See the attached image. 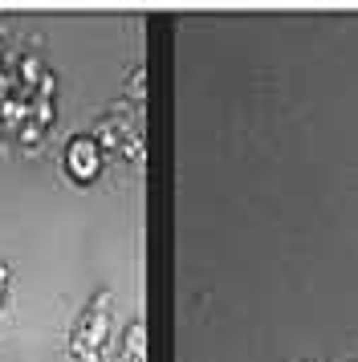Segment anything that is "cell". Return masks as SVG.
Instances as JSON below:
<instances>
[{"label": "cell", "mask_w": 358, "mask_h": 362, "mask_svg": "<svg viewBox=\"0 0 358 362\" xmlns=\"http://www.w3.org/2000/svg\"><path fill=\"white\" fill-rule=\"evenodd\" d=\"M106 329H110V297L98 293L90 301V310L78 317L74 326V354L81 362H94L102 354V342H106Z\"/></svg>", "instance_id": "obj_1"}, {"label": "cell", "mask_w": 358, "mask_h": 362, "mask_svg": "<svg viewBox=\"0 0 358 362\" xmlns=\"http://www.w3.org/2000/svg\"><path fill=\"white\" fill-rule=\"evenodd\" d=\"M65 171L78 183H94L98 171H102V151L90 134H78L69 147H65Z\"/></svg>", "instance_id": "obj_2"}, {"label": "cell", "mask_w": 358, "mask_h": 362, "mask_svg": "<svg viewBox=\"0 0 358 362\" xmlns=\"http://www.w3.org/2000/svg\"><path fill=\"white\" fill-rule=\"evenodd\" d=\"M0 118H4V127H25L29 122V102H21V98H8V102H0Z\"/></svg>", "instance_id": "obj_3"}, {"label": "cell", "mask_w": 358, "mask_h": 362, "mask_svg": "<svg viewBox=\"0 0 358 362\" xmlns=\"http://www.w3.org/2000/svg\"><path fill=\"white\" fill-rule=\"evenodd\" d=\"M53 118H57V106H53L49 98H37L29 106V122H37L41 131H45V127H53Z\"/></svg>", "instance_id": "obj_4"}, {"label": "cell", "mask_w": 358, "mask_h": 362, "mask_svg": "<svg viewBox=\"0 0 358 362\" xmlns=\"http://www.w3.org/2000/svg\"><path fill=\"white\" fill-rule=\"evenodd\" d=\"M21 74H16V78H21V82L25 86H37L41 82V78H45V74H41V57H37V53H25V57H21Z\"/></svg>", "instance_id": "obj_5"}, {"label": "cell", "mask_w": 358, "mask_h": 362, "mask_svg": "<svg viewBox=\"0 0 358 362\" xmlns=\"http://www.w3.org/2000/svg\"><path fill=\"white\" fill-rule=\"evenodd\" d=\"M127 362H143V326L139 322L127 329Z\"/></svg>", "instance_id": "obj_6"}, {"label": "cell", "mask_w": 358, "mask_h": 362, "mask_svg": "<svg viewBox=\"0 0 358 362\" xmlns=\"http://www.w3.org/2000/svg\"><path fill=\"white\" fill-rule=\"evenodd\" d=\"M16 134H21V143H29V147H33V143L41 139V127H37V122H25V127H21Z\"/></svg>", "instance_id": "obj_7"}, {"label": "cell", "mask_w": 358, "mask_h": 362, "mask_svg": "<svg viewBox=\"0 0 358 362\" xmlns=\"http://www.w3.org/2000/svg\"><path fill=\"white\" fill-rule=\"evenodd\" d=\"M37 86H41V98H49V102H53V94H57V82H53V74H45V78H41Z\"/></svg>", "instance_id": "obj_8"}, {"label": "cell", "mask_w": 358, "mask_h": 362, "mask_svg": "<svg viewBox=\"0 0 358 362\" xmlns=\"http://www.w3.org/2000/svg\"><path fill=\"white\" fill-rule=\"evenodd\" d=\"M13 86H16V78L0 69V102H8V90H13Z\"/></svg>", "instance_id": "obj_9"}, {"label": "cell", "mask_w": 358, "mask_h": 362, "mask_svg": "<svg viewBox=\"0 0 358 362\" xmlns=\"http://www.w3.org/2000/svg\"><path fill=\"white\" fill-rule=\"evenodd\" d=\"M4 289H8V269L0 264V301H4Z\"/></svg>", "instance_id": "obj_10"}, {"label": "cell", "mask_w": 358, "mask_h": 362, "mask_svg": "<svg viewBox=\"0 0 358 362\" xmlns=\"http://www.w3.org/2000/svg\"><path fill=\"white\" fill-rule=\"evenodd\" d=\"M0 53H4V45H0Z\"/></svg>", "instance_id": "obj_11"}]
</instances>
